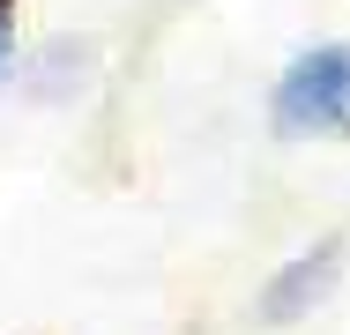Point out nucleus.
<instances>
[{"mask_svg":"<svg viewBox=\"0 0 350 335\" xmlns=\"http://www.w3.org/2000/svg\"><path fill=\"white\" fill-rule=\"evenodd\" d=\"M269 127L291 142H321V134H350V38L306 45L269 90Z\"/></svg>","mask_w":350,"mask_h":335,"instance_id":"obj_1","label":"nucleus"},{"mask_svg":"<svg viewBox=\"0 0 350 335\" xmlns=\"http://www.w3.org/2000/svg\"><path fill=\"white\" fill-rule=\"evenodd\" d=\"M336 276H343V239H321V246H306L298 261H283L269 283H261V298H254V313L269 321V328H291V321H306L313 306H328V291H336Z\"/></svg>","mask_w":350,"mask_h":335,"instance_id":"obj_2","label":"nucleus"},{"mask_svg":"<svg viewBox=\"0 0 350 335\" xmlns=\"http://www.w3.org/2000/svg\"><path fill=\"white\" fill-rule=\"evenodd\" d=\"M15 67V0H0V82Z\"/></svg>","mask_w":350,"mask_h":335,"instance_id":"obj_3","label":"nucleus"}]
</instances>
